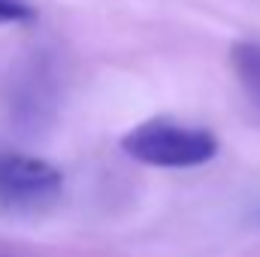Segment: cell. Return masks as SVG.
<instances>
[{"label":"cell","instance_id":"cell-3","mask_svg":"<svg viewBox=\"0 0 260 257\" xmlns=\"http://www.w3.org/2000/svg\"><path fill=\"white\" fill-rule=\"evenodd\" d=\"M58 88L61 82L49 58L37 55L34 61L21 67L6 91V103H9V115L15 127L27 130V133L46 127L58 109V94H61Z\"/></svg>","mask_w":260,"mask_h":257},{"label":"cell","instance_id":"cell-5","mask_svg":"<svg viewBox=\"0 0 260 257\" xmlns=\"http://www.w3.org/2000/svg\"><path fill=\"white\" fill-rule=\"evenodd\" d=\"M37 18L30 0H0V24H27Z\"/></svg>","mask_w":260,"mask_h":257},{"label":"cell","instance_id":"cell-2","mask_svg":"<svg viewBox=\"0 0 260 257\" xmlns=\"http://www.w3.org/2000/svg\"><path fill=\"white\" fill-rule=\"evenodd\" d=\"M64 191V173L34 154L0 151V206L12 212H37L52 206Z\"/></svg>","mask_w":260,"mask_h":257},{"label":"cell","instance_id":"cell-4","mask_svg":"<svg viewBox=\"0 0 260 257\" xmlns=\"http://www.w3.org/2000/svg\"><path fill=\"white\" fill-rule=\"evenodd\" d=\"M230 67H233L236 82L245 91L248 103L260 112V43L257 40H239L230 49Z\"/></svg>","mask_w":260,"mask_h":257},{"label":"cell","instance_id":"cell-1","mask_svg":"<svg viewBox=\"0 0 260 257\" xmlns=\"http://www.w3.org/2000/svg\"><path fill=\"white\" fill-rule=\"evenodd\" d=\"M124 154L160 170H188L203 167L218 154V139L206 127L170 121V118H151L142 121L121 136Z\"/></svg>","mask_w":260,"mask_h":257},{"label":"cell","instance_id":"cell-6","mask_svg":"<svg viewBox=\"0 0 260 257\" xmlns=\"http://www.w3.org/2000/svg\"><path fill=\"white\" fill-rule=\"evenodd\" d=\"M0 257H12V254H0Z\"/></svg>","mask_w":260,"mask_h":257}]
</instances>
